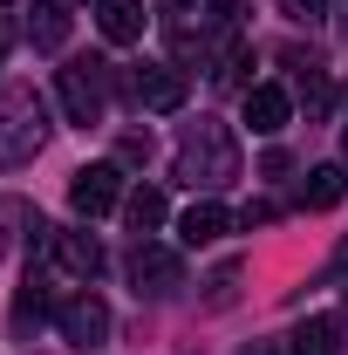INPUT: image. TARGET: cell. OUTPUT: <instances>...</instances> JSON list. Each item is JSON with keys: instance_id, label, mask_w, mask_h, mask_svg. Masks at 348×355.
<instances>
[{"instance_id": "1", "label": "cell", "mask_w": 348, "mask_h": 355, "mask_svg": "<svg viewBox=\"0 0 348 355\" xmlns=\"http://www.w3.org/2000/svg\"><path fill=\"white\" fill-rule=\"evenodd\" d=\"M177 178H191V184H205V191H218V184L239 178V144H232V130H225L218 116L184 123V137H177Z\"/></svg>"}, {"instance_id": "2", "label": "cell", "mask_w": 348, "mask_h": 355, "mask_svg": "<svg viewBox=\"0 0 348 355\" xmlns=\"http://www.w3.org/2000/svg\"><path fill=\"white\" fill-rule=\"evenodd\" d=\"M55 89H62V110L76 130H96L110 116V62H69Z\"/></svg>"}, {"instance_id": "3", "label": "cell", "mask_w": 348, "mask_h": 355, "mask_svg": "<svg viewBox=\"0 0 348 355\" xmlns=\"http://www.w3.org/2000/svg\"><path fill=\"white\" fill-rule=\"evenodd\" d=\"M48 137V116H42V96L35 89H14L0 103V164H28Z\"/></svg>"}, {"instance_id": "4", "label": "cell", "mask_w": 348, "mask_h": 355, "mask_svg": "<svg viewBox=\"0 0 348 355\" xmlns=\"http://www.w3.org/2000/svg\"><path fill=\"white\" fill-rule=\"evenodd\" d=\"M130 287H137V294H150V301L177 294V287H184V260H177V246H164V239H137Z\"/></svg>"}, {"instance_id": "5", "label": "cell", "mask_w": 348, "mask_h": 355, "mask_svg": "<svg viewBox=\"0 0 348 355\" xmlns=\"http://www.w3.org/2000/svg\"><path fill=\"white\" fill-rule=\"evenodd\" d=\"M69 205H76L82 219L116 212V205H123V164H82V171L69 178Z\"/></svg>"}, {"instance_id": "6", "label": "cell", "mask_w": 348, "mask_h": 355, "mask_svg": "<svg viewBox=\"0 0 348 355\" xmlns=\"http://www.w3.org/2000/svg\"><path fill=\"white\" fill-rule=\"evenodd\" d=\"M130 103L157 110V116L184 110V69L177 62H143V69H130Z\"/></svg>"}, {"instance_id": "7", "label": "cell", "mask_w": 348, "mask_h": 355, "mask_svg": "<svg viewBox=\"0 0 348 355\" xmlns=\"http://www.w3.org/2000/svg\"><path fill=\"white\" fill-rule=\"evenodd\" d=\"M55 328H62V335H69V342H103V335H110V308H103V301H96V294H69V301H62V308H55Z\"/></svg>"}, {"instance_id": "8", "label": "cell", "mask_w": 348, "mask_h": 355, "mask_svg": "<svg viewBox=\"0 0 348 355\" xmlns=\"http://www.w3.org/2000/svg\"><path fill=\"white\" fill-rule=\"evenodd\" d=\"M287 116H294V96L280 83H253L246 89V123H253V137H280Z\"/></svg>"}, {"instance_id": "9", "label": "cell", "mask_w": 348, "mask_h": 355, "mask_svg": "<svg viewBox=\"0 0 348 355\" xmlns=\"http://www.w3.org/2000/svg\"><path fill=\"white\" fill-rule=\"evenodd\" d=\"M294 62V103H301L307 116H328L335 110V83H328V69L314 62V55H287Z\"/></svg>"}, {"instance_id": "10", "label": "cell", "mask_w": 348, "mask_h": 355, "mask_svg": "<svg viewBox=\"0 0 348 355\" xmlns=\"http://www.w3.org/2000/svg\"><path fill=\"white\" fill-rule=\"evenodd\" d=\"M143 0H96V28H103V42H116V48H130L143 42Z\"/></svg>"}, {"instance_id": "11", "label": "cell", "mask_w": 348, "mask_h": 355, "mask_svg": "<svg viewBox=\"0 0 348 355\" xmlns=\"http://www.w3.org/2000/svg\"><path fill=\"white\" fill-rule=\"evenodd\" d=\"M225 205H218V198H191V205H184V219H177V239H184V246H212V239H225Z\"/></svg>"}, {"instance_id": "12", "label": "cell", "mask_w": 348, "mask_h": 355, "mask_svg": "<svg viewBox=\"0 0 348 355\" xmlns=\"http://www.w3.org/2000/svg\"><path fill=\"white\" fill-rule=\"evenodd\" d=\"M287 349L294 355H342V314H307L287 335Z\"/></svg>"}, {"instance_id": "13", "label": "cell", "mask_w": 348, "mask_h": 355, "mask_svg": "<svg viewBox=\"0 0 348 355\" xmlns=\"http://www.w3.org/2000/svg\"><path fill=\"white\" fill-rule=\"evenodd\" d=\"M55 260H62V273H76V280H96L103 273V246L89 232H55Z\"/></svg>"}, {"instance_id": "14", "label": "cell", "mask_w": 348, "mask_h": 355, "mask_svg": "<svg viewBox=\"0 0 348 355\" xmlns=\"http://www.w3.org/2000/svg\"><path fill=\"white\" fill-rule=\"evenodd\" d=\"M342 198H348V171L342 164H314V171H307V184H301L307 212H328V205H342Z\"/></svg>"}, {"instance_id": "15", "label": "cell", "mask_w": 348, "mask_h": 355, "mask_svg": "<svg viewBox=\"0 0 348 355\" xmlns=\"http://www.w3.org/2000/svg\"><path fill=\"white\" fill-rule=\"evenodd\" d=\"M123 219H130L137 232H157V225L171 219V198H164L157 184H137V191H123Z\"/></svg>"}, {"instance_id": "16", "label": "cell", "mask_w": 348, "mask_h": 355, "mask_svg": "<svg viewBox=\"0 0 348 355\" xmlns=\"http://www.w3.org/2000/svg\"><path fill=\"white\" fill-rule=\"evenodd\" d=\"M28 42L42 48V55H55V48L69 42V7H55V0H42V7L28 14Z\"/></svg>"}, {"instance_id": "17", "label": "cell", "mask_w": 348, "mask_h": 355, "mask_svg": "<svg viewBox=\"0 0 348 355\" xmlns=\"http://www.w3.org/2000/svg\"><path fill=\"white\" fill-rule=\"evenodd\" d=\"M42 314H48V294L28 280V287H21V301H14V328H28V321H42Z\"/></svg>"}, {"instance_id": "18", "label": "cell", "mask_w": 348, "mask_h": 355, "mask_svg": "<svg viewBox=\"0 0 348 355\" xmlns=\"http://www.w3.org/2000/svg\"><path fill=\"white\" fill-rule=\"evenodd\" d=\"M280 14H287V21H321L328 0H280Z\"/></svg>"}, {"instance_id": "19", "label": "cell", "mask_w": 348, "mask_h": 355, "mask_svg": "<svg viewBox=\"0 0 348 355\" xmlns=\"http://www.w3.org/2000/svg\"><path fill=\"white\" fill-rule=\"evenodd\" d=\"M116 164H150V137H123L116 144Z\"/></svg>"}, {"instance_id": "20", "label": "cell", "mask_w": 348, "mask_h": 355, "mask_svg": "<svg viewBox=\"0 0 348 355\" xmlns=\"http://www.w3.org/2000/svg\"><path fill=\"white\" fill-rule=\"evenodd\" d=\"M335 28H342V35H348V0H335Z\"/></svg>"}, {"instance_id": "21", "label": "cell", "mask_w": 348, "mask_h": 355, "mask_svg": "<svg viewBox=\"0 0 348 355\" xmlns=\"http://www.w3.org/2000/svg\"><path fill=\"white\" fill-rule=\"evenodd\" d=\"M246 355H273V349H246Z\"/></svg>"}, {"instance_id": "22", "label": "cell", "mask_w": 348, "mask_h": 355, "mask_svg": "<svg viewBox=\"0 0 348 355\" xmlns=\"http://www.w3.org/2000/svg\"><path fill=\"white\" fill-rule=\"evenodd\" d=\"M55 7H76V0H55Z\"/></svg>"}, {"instance_id": "23", "label": "cell", "mask_w": 348, "mask_h": 355, "mask_svg": "<svg viewBox=\"0 0 348 355\" xmlns=\"http://www.w3.org/2000/svg\"><path fill=\"white\" fill-rule=\"evenodd\" d=\"M342 150H348V130H342Z\"/></svg>"}, {"instance_id": "24", "label": "cell", "mask_w": 348, "mask_h": 355, "mask_svg": "<svg viewBox=\"0 0 348 355\" xmlns=\"http://www.w3.org/2000/svg\"><path fill=\"white\" fill-rule=\"evenodd\" d=\"M0 7H14V0H0Z\"/></svg>"}]
</instances>
